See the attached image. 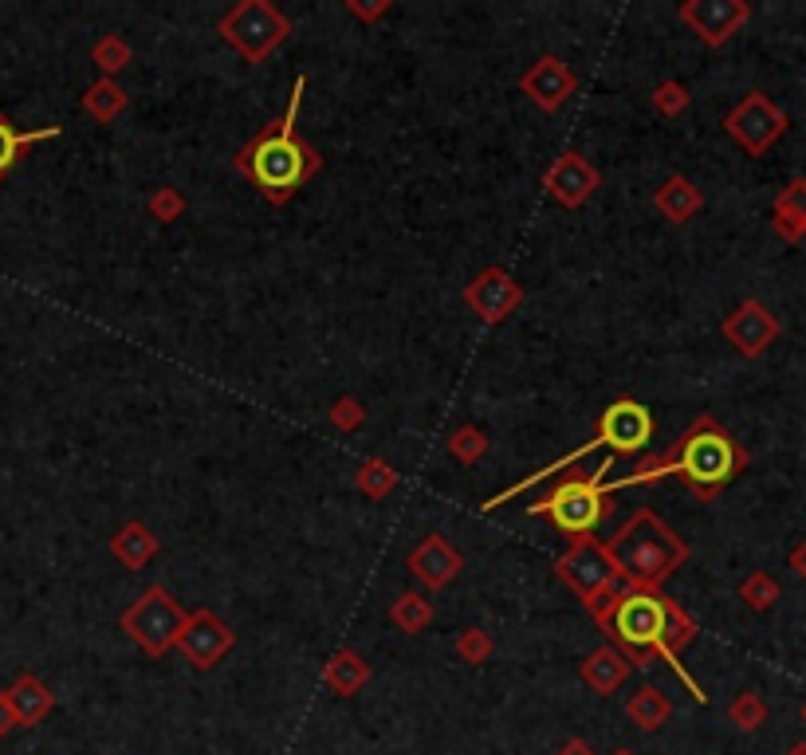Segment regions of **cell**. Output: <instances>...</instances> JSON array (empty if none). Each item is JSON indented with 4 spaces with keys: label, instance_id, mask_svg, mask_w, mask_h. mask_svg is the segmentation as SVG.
Here are the masks:
<instances>
[{
    "label": "cell",
    "instance_id": "cell-9",
    "mask_svg": "<svg viewBox=\"0 0 806 755\" xmlns=\"http://www.w3.org/2000/svg\"><path fill=\"white\" fill-rule=\"evenodd\" d=\"M123 630L126 638L146 653V657H166L177 645V633H181V621H186V611L181 602L169 594L166 587H146L130 606L123 611Z\"/></svg>",
    "mask_w": 806,
    "mask_h": 755
},
{
    "label": "cell",
    "instance_id": "cell-32",
    "mask_svg": "<svg viewBox=\"0 0 806 755\" xmlns=\"http://www.w3.org/2000/svg\"><path fill=\"white\" fill-rule=\"evenodd\" d=\"M146 213L154 221H162V225H169V221H181V213H186V197H181V189L174 186H162L150 193V201H146Z\"/></svg>",
    "mask_w": 806,
    "mask_h": 755
},
{
    "label": "cell",
    "instance_id": "cell-40",
    "mask_svg": "<svg viewBox=\"0 0 806 755\" xmlns=\"http://www.w3.org/2000/svg\"><path fill=\"white\" fill-rule=\"evenodd\" d=\"M791 563H795L798 575H806V548H795V555H791Z\"/></svg>",
    "mask_w": 806,
    "mask_h": 755
},
{
    "label": "cell",
    "instance_id": "cell-34",
    "mask_svg": "<svg viewBox=\"0 0 806 755\" xmlns=\"http://www.w3.org/2000/svg\"><path fill=\"white\" fill-rule=\"evenodd\" d=\"M728 716H732L735 728H744V732H755V728H764L767 720V704L759 701L755 693H740L732 701V708H728Z\"/></svg>",
    "mask_w": 806,
    "mask_h": 755
},
{
    "label": "cell",
    "instance_id": "cell-10",
    "mask_svg": "<svg viewBox=\"0 0 806 755\" xmlns=\"http://www.w3.org/2000/svg\"><path fill=\"white\" fill-rule=\"evenodd\" d=\"M232 645H237L232 626H228L225 618H217L209 606H197V611H189L186 621H181V633H177L174 650H181V657H186L197 672H209L217 662H225V653L232 650Z\"/></svg>",
    "mask_w": 806,
    "mask_h": 755
},
{
    "label": "cell",
    "instance_id": "cell-30",
    "mask_svg": "<svg viewBox=\"0 0 806 755\" xmlns=\"http://www.w3.org/2000/svg\"><path fill=\"white\" fill-rule=\"evenodd\" d=\"M488 449H492V441H488V433L480 425H461L449 437V456L461 461V465H480L488 456Z\"/></svg>",
    "mask_w": 806,
    "mask_h": 755
},
{
    "label": "cell",
    "instance_id": "cell-33",
    "mask_svg": "<svg viewBox=\"0 0 806 755\" xmlns=\"http://www.w3.org/2000/svg\"><path fill=\"white\" fill-rule=\"evenodd\" d=\"M653 111L665 114V118H677V114L689 111V87L677 84V79H665V84L653 87Z\"/></svg>",
    "mask_w": 806,
    "mask_h": 755
},
{
    "label": "cell",
    "instance_id": "cell-12",
    "mask_svg": "<svg viewBox=\"0 0 806 755\" xmlns=\"http://www.w3.org/2000/svg\"><path fill=\"white\" fill-rule=\"evenodd\" d=\"M723 130H728L735 142L744 146L747 154H764L767 146L776 142V138L786 130V118H783V111H776V106L767 103L764 95L752 91L744 103L728 111V118H723Z\"/></svg>",
    "mask_w": 806,
    "mask_h": 755
},
{
    "label": "cell",
    "instance_id": "cell-39",
    "mask_svg": "<svg viewBox=\"0 0 806 755\" xmlns=\"http://www.w3.org/2000/svg\"><path fill=\"white\" fill-rule=\"evenodd\" d=\"M555 755H594V747H590V744H587V740H582V735H570L567 744L558 747V752H555Z\"/></svg>",
    "mask_w": 806,
    "mask_h": 755
},
{
    "label": "cell",
    "instance_id": "cell-25",
    "mask_svg": "<svg viewBox=\"0 0 806 755\" xmlns=\"http://www.w3.org/2000/svg\"><path fill=\"white\" fill-rule=\"evenodd\" d=\"M126 106H130V95L123 91V84L118 79H103V75L84 95V111L91 114L95 123H114Z\"/></svg>",
    "mask_w": 806,
    "mask_h": 755
},
{
    "label": "cell",
    "instance_id": "cell-41",
    "mask_svg": "<svg viewBox=\"0 0 806 755\" xmlns=\"http://www.w3.org/2000/svg\"><path fill=\"white\" fill-rule=\"evenodd\" d=\"M614 755H633V752H630V747H618V752H614Z\"/></svg>",
    "mask_w": 806,
    "mask_h": 755
},
{
    "label": "cell",
    "instance_id": "cell-3",
    "mask_svg": "<svg viewBox=\"0 0 806 755\" xmlns=\"http://www.w3.org/2000/svg\"><path fill=\"white\" fill-rule=\"evenodd\" d=\"M744 465H747V453L735 445L732 433H728L723 425H716L713 417H696V421L672 441L669 453L641 461L630 476H621L614 485H618V492H621V488L653 485V480L677 476V480L693 488L701 500H716L723 488L732 485V476Z\"/></svg>",
    "mask_w": 806,
    "mask_h": 755
},
{
    "label": "cell",
    "instance_id": "cell-36",
    "mask_svg": "<svg viewBox=\"0 0 806 755\" xmlns=\"http://www.w3.org/2000/svg\"><path fill=\"white\" fill-rule=\"evenodd\" d=\"M740 599H744L752 611H767V606L779 599V587H776V579H767L764 570H759V575H752V579L740 587Z\"/></svg>",
    "mask_w": 806,
    "mask_h": 755
},
{
    "label": "cell",
    "instance_id": "cell-18",
    "mask_svg": "<svg viewBox=\"0 0 806 755\" xmlns=\"http://www.w3.org/2000/svg\"><path fill=\"white\" fill-rule=\"evenodd\" d=\"M630 662L621 657L614 645H599V650H590L587 657H582L579 665V677L582 684H587L594 696H614L621 689V684L630 681Z\"/></svg>",
    "mask_w": 806,
    "mask_h": 755
},
{
    "label": "cell",
    "instance_id": "cell-16",
    "mask_svg": "<svg viewBox=\"0 0 806 755\" xmlns=\"http://www.w3.org/2000/svg\"><path fill=\"white\" fill-rule=\"evenodd\" d=\"M405 567H410V575H414L425 590H433L437 594V590H445L449 582L465 570V555H461L445 536H437L433 531V536H425L421 543L410 551Z\"/></svg>",
    "mask_w": 806,
    "mask_h": 755
},
{
    "label": "cell",
    "instance_id": "cell-1",
    "mask_svg": "<svg viewBox=\"0 0 806 755\" xmlns=\"http://www.w3.org/2000/svg\"><path fill=\"white\" fill-rule=\"evenodd\" d=\"M590 618L599 621V630L606 633V645H614L630 662V669H650L653 662H669L672 672L689 684V693L704 701L701 684L677 662V653L696 642V621L665 590L618 587Z\"/></svg>",
    "mask_w": 806,
    "mask_h": 755
},
{
    "label": "cell",
    "instance_id": "cell-5",
    "mask_svg": "<svg viewBox=\"0 0 806 755\" xmlns=\"http://www.w3.org/2000/svg\"><path fill=\"white\" fill-rule=\"evenodd\" d=\"M653 433H657V421H653L650 405H641L638 398H618V402H610L606 410L599 414V421H594V433H590V441H582L579 449H570L567 456H558V461H551V465H543L539 473L524 476V480H516L512 488H504V492H496V496L488 500L484 512H496V507H504L507 500H516L519 492H528L531 485H539V480H547V476H558L567 473L570 465H579L582 456H590L594 449H610V456H633L641 453V449L650 445Z\"/></svg>",
    "mask_w": 806,
    "mask_h": 755
},
{
    "label": "cell",
    "instance_id": "cell-20",
    "mask_svg": "<svg viewBox=\"0 0 806 755\" xmlns=\"http://www.w3.org/2000/svg\"><path fill=\"white\" fill-rule=\"evenodd\" d=\"M158 551H162V543H158V536L146 528L142 519H126L123 528L111 536V555L118 559V567H126V570L150 567V559H154Z\"/></svg>",
    "mask_w": 806,
    "mask_h": 755
},
{
    "label": "cell",
    "instance_id": "cell-42",
    "mask_svg": "<svg viewBox=\"0 0 806 755\" xmlns=\"http://www.w3.org/2000/svg\"><path fill=\"white\" fill-rule=\"evenodd\" d=\"M803 720H806V708H803Z\"/></svg>",
    "mask_w": 806,
    "mask_h": 755
},
{
    "label": "cell",
    "instance_id": "cell-19",
    "mask_svg": "<svg viewBox=\"0 0 806 755\" xmlns=\"http://www.w3.org/2000/svg\"><path fill=\"white\" fill-rule=\"evenodd\" d=\"M370 677H374L370 662H366L358 650H351V645L335 650L331 657H327V665H323V684H327V693H335V696H354L362 684H370Z\"/></svg>",
    "mask_w": 806,
    "mask_h": 755
},
{
    "label": "cell",
    "instance_id": "cell-11",
    "mask_svg": "<svg viewBox=\"0 0 806 755\" xmlns=\"http://www.w3.org/2000/svg\"><path fill=\"white\" fill-rule=\"evenodd\" d=\"M599 186H602L599 166H594L590 158H582L579 150L558 154L555 162L543 169V189H547L551 201L563 209H582L590 197L599 193Z\"/></svg>",
    "mask_w": 806,
    "mask_h": 755
},
{
    "label": "cell",
    "instance_id": "cell-8",
    "mask_svg": "<svg viewBox=\"0 0 806 755\" xmlns=\"http://www.w3.org/2000/svg\"><path fill=\"white\" fill-rule=\"evenodd\" d=\"M555 575L575 590V599H579L590 614L599 611L602 602L621 587L618 567H614L610 551H606V543H602L599 536L570 539L567 551L555 559Z\"/></svg>",
    "mask_w": 806,
    "mask_h": 755
},
{
    "label": "cell",
    "instance_id": "cell-31",
    "mask_svg": "<svg viewBox=\"0 0 806 755\" xmlns=\"http://www.w3.org/2000/svg\"><path fill=\"white\" fill-rule=\"evenodd\" d=\"M492 650H496V642H492V633L480 630V626H473V630H465L456 638V657L465 665H484L488 657H492Z\"/></svg>",
    "mask_w": 806,
    "mask_h": 755
},
{
    "label": "cell",
    "instance_id": "cell-24",
    "mask_svg": "<svg viewBox=\"0 0 806 755\" xmlns=\"http://www.w3.org/2000/svg\"><path fill=\"white\" fill-rule=\"evenodd\" d=\"M626 716H630V725L641 728V732H657V728L669 725L672 704H669V696H665L662 689H653V684H641L638 693L626 701Z\"/></svg>",
    "mask_w": 806,
    "mask_h": 755
},
{
    "label": "cell",
    "instance_id": "cell-4",
    "mask_svg": "<svg viewBox=\"0 0 806 755\" xmlns=\"http://www.w3.org/2000/svg\"><path fill=\"white\" fill-rule=\"evenodd\" d=\"M606 551L618 567L621 587L641 590H662L689 563V543L650 507H638L618 536L606 539Z\"/></svg>",
    "mask_w": 806,
    "mask_h": 755
},
{
    "label": "cell",
    "instance_id": "cell-21",
    "mask_svg": "<svg viewBox=\"0 0 806 755\" xmlns=\"http://www.w3.org/2000/svg\"><path fill=\"white\" fill-rule=\"evenodd\" d=\"M4 693H9V704H12V713H16V725L21 728H36L43 716L55 708L52 689H48L40 677H32V672H21V677L12 681V689H4Z\"/></svg>",
    "mask_w": 806,
    "mask_h": 755
},
{
    "label": "cell",
    "instance_id": "cell-22",
    "mask_svg": "<svg viewBox=\"0 0 806 755\" xmlns=\"http://www.w3.org/2000/svg\"><path fill=\"white\" fill-rule=\"evenodd\" d=\"M653 209H657L665 221H672V225H684V221H693L704 209V193L689 181V177L672 174V177H665L662 189L653 193Z\"/></svg>",
    "mask_w": 806,
    "mask_h": 755
},
{
    "label": "cell",
    "instance_id": "cell-35",
    "mask_svg": "<svg viewBox=\"0 0 806 755\" xmlns=\"http://www.w3.org/2000/svg\"><path fill=\"white\" fill-rule=\"evenodd\" d=\"M331 425L339 433H354V429L366 425V405H362L354 393H342V398L331 402Z\"/></svg>",
    "mask_w": 806,
    "mask_h": 755
},
{
    "label": "cell",
    "instance_id": "cell-2",
    "mask_svg": "<svg viewBox=\"0 0 806 755\" xmlns=\"http://www.w3.org/2000/svg\"><path fill=\"white\" fill-rule=\"evenodd\" d=\"M307 95V75H295L288 111L284 118H272L260 135H252L232 158V169L249 177L252 186L264 193L268 205H288L291 197L307 186L311 177L323 169V158L315 146L300 138V106Z\"/></svg>",
    "mask_w": 806,
    "mask_h": 755
},
{
    "label": "cell",
    "instance_id": "cell-27",
    "mask_svg": "<svg viewBox=\"0 0 806 755\" xmlns=\"http://www.w3.org/2000/svg\"><path fill=\"white\" fill-rule=\"evenodd\" d=\"M130 60H135V48H130L118 32H103V36L91 43V63L103 72V79H114L118 72H126Z\"/></svg>",
    "mask_w": 806,
    "mask_h": 755
},
{
    "label": "cell",
    "instance_id": "cell-37",
    "mask_svg": "<svg viewBox=\"0 0 806 755\" xmlns=\"http://www.w3.org/2000/svg\"><path fill=\"white\" fill-rule=\"evenodd\" d=\"M390 9H393L390 0H374V4H362V0H347V12H351V16H358L362 24H378Z\"/></svg>",
    "mask_w": 806,
    "mask_h": 755
},
{
    "label": "cell",
    "instance_id": "cell-7",
    "mask_svg": "<svg viewBox=\"0 0 806 755\" xmlns=\"http://www.w3.org/2000/svg\"><path fill=\"white\" fill-rule=\"evenodd\" d=\"M217 32L240 60L256 67L276 52L279 43H288L291 21L272 0H237L217 21Z\"/></svg>",
    "mask_w": 806,
    "mask_h": 755
},
{
    "label": "cell",
    "instance_id": "cell-13",
    "mask_svg": "<svg viewBox=\"0 0 806 755\" xmlns=\"http://www.w3.org/2000/svg\"><path fill=\"white\" fill-rule=\"evenodd\" d=\"M465 303L480 315L484 323H504L512 311L524 303V288L512 272L504 268H480L473 280L465 284Z\"/></svg>",
    "mask_w": 806,
    "mask_h": 755
},
{
    "label": "cell",
    "instance_id": "cell-14",
    "mask_svg": "<svg viewBox=\"0 0 806 755\" xmlns=\"http://www.w3.org/2000/svg\"><path fill=\"white\" fill-rule=\"evenodd\" d=\"M519 91L528 95L543 114H555L563 103H570V95L579 91V75L570 72V63L558 60V55H539L528 72L519 75Z\"/></svg>",
    "mask_w": 806,
    "mask_h": 755
},
{
    "label": "cell",
    "instance_id": "cell-23",
    "mask_svg": "<svg viewBox=\"0 0 806 755\" xmlns=\"http://www.w3.org/2000/svg\"><path fill=\"white\" fill-rule=\"evenodd\" d=\"M60 135H63L60 126H43V130H16V126L9 123V114L0 111V181L12 174V166H16V162L28 154L32 146L52 142V138H60Z\"/></svg>",
    "mask_w": 806,
    "mask_h": 755
},
{
    "label": "cell",
    "instance_id": "cell-28",
    "mask_svg": "<svg viewBox=\"0 0 806 755\" xmlns=\"http://www.w3.org/2000/svg\"><path fill=\"white\" fill-rule=\"evenodd\" d=\"M390 621H393V626H398L402 633H421V630H429V621H433V602L425 599V594H417V590H405L402 599H393Z\"/></svg>",
    "mask_w": 806,
    "mask_h": 755
},
{
    "label": "cell",
    "instance_id": "cell-6",
    "mask_svg": "<svg viewBox=\"0 0 806 755\" xmlns=\"http://www.w3.org/2000/svg\"><path fill=\"white\" fill-rule=\"evenodd\" d=\"M610 465H614V456L606 453L594 473H567L555 488H551L547 496L536 500V504H528V512L531 516L551 519V524H555L567 539L594 536L614 512V504H610L614 485H606Z\"/></svg>",
    "mask_w": 806,
    "mask_h": 755
},
{
    "label": "cell",
    "instance_id": "cell-29",
    "mask_svg": "<svg viewBox=\"0 0 806 755\" xmlns=\"http://www.w3.org/2000/svg\"><path fill=\"white\" fill-rule=\"evenodd\" d=\"M398 480L402 476L393 473L390 461H382V456H370V461H362L358 473H354V488H358L362 496H370V500H386L398 488Z\"/></svg>",
    "mask_w": 806,
    "mask_h": 755
},
{
    "label": "cell",
    "instance_id": "cell-26",
    "mask_svg": "<svg viewBox=\"0 0 806 755\" xmlns=\"http://www.w3.org/2000/svg\"><path fill=\"white\" fill-rule=\"evenodd\" d=\"M776 228L786 240H798L806 232V181H791L776 201Z\"/></svg>",
    "mask_w": 806,
    "mask_h": 755
},
{
    "label": "cell",
    "instance_id": "cell-38",
    "mask_svg": "<svg viewBox=\"0 0 806 755\" xmlns=\"http://www.w3.org/2000/svg\"><path fill=\"white\" fill-rule=\"evenodd\" d=\"M12 728H21V725H16V713H12L9 693H0V740H4V735H9Z\"/></svg>",
    "mask_w": 806,
    "mask_h": 755
},
{
    "label": "cell",
    "instance_id": "cell-15",
    "mask_svg": "<svg viewBox=\"0 0 806 755\" xmlns=\"http://www.w3.org/2000/svg\"><path fill=\"white\" fill-rule=\"evenodd\" d=\"M677 16H681L708 48H720V43H728L735 32H740V24L752 16V9H747L744 0H684L681 9H677Z\"/></svg>",
    "mask_w": 806,
    "mask_h": 755
},
{
    "label": "cell",
    "instance_id": "cell-17",
    "mask_svg": "<svg viewBox=\"0 0 806 755\" xmlns=\"http://www.w3.org/2000/svg\"><path fill=\"white\" fill-rule=\"evenodd\" d=\"M776 335H779V319L764 307V303H755V300L740 303V307L723 319V339L732 342L740 354H747V358L764 354L767 347L776 342Z\"/></svg>",
    "mask_w": 806,
    "mask_h": 755
}]
</instances>
